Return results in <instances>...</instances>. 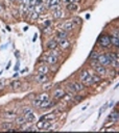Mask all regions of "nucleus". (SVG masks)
I'll return each mask as SVG.
<instances>
[{"label": "nucleus", "mask_w": 119, "mask_h": 133, "mask_svg": "<svg viewBox=\"0 0 119 133\" xmlns=\"http://www.w3.org/2000/svg\"><path fill=\"white\" fill-rule=\"evenodd\" d=\"M92 65L94 66V70L96 71V73L98 74V75L103 76V75H105V74H107V70H105V68H104L103 65H101L98 61H96V60H92Z\"/></svg>", "instance_id": "f257e3e1"}, {"label": "nucleus", "mask_w": 119, "mask_h": 133, "mask_svg": "<svg viewBox=\"0 0 119 133\" xmlns=\"http://www.w3.org/2000/svg\"><path fill=\"white\" fill-rule=\"evenodd\" d=\"M98 43H99V45L103 48H108V47H110L111 45V41H110V36H108V35H102L99 39H98Z\"/></svg>", "instance_id": "f03ea898"}, {"label": "nucleus", "mask_w": 119, "mask_h": 133, "mask_svg": "<svg viewBox=\"0 0 119 133\" xmlns=\"http://www.w3.org/2000/svg\"><path fill=\"white\" fill-rule=\"evenodd\" d=\"M99 80H100V78H99L98 76H96V75H90V74H89V76H88L85 80H83V82H84V84H85V85L90 86V85L94 84L95 82L99 81Z\"/></svg>", "instance_id": "7ed1b4c3"}, {"label": "nucleus", "mask_w": 119, "mask_h": 133, "mask_svg": "<svg viewBox=\"0 0 119 133\" xmlns=\"http://www.w3.org/2000/svg\"><path fill=\"white\" fill-rule=\"evenodd\" d=\"M97 61H98L101 65H109L111 64V59L110 57L108 56V54H102V55H99L98 58H97Z\"/></svg>", "instance_id": "20e7f679"}, {"label": "nucleus", "mask_w": 119, "mask_h": 133, "mask_svg": "<svg viewBox=\"0 0 119 133\" xmlns=\"http://www.w3.org/2000/svg\"><path fill=\"white\" fill-rule=\"evenodd\" d=\"M58 44H59V46L64 50H66L70 47V42L67 39H59Z\"/></svg>", "instance_id": "39448f33"}, {"label": "nucleus", "mask_w": 119, "mask_h": 133, "mask_svg": "<svg viewBox=\"0 0 119 133\" xmlns=\"http://www.w3.org/2000/svg\"><path fill=\"white\" fill-rule=\"evenodd\" d=\"M60 3H61V0H49L48 2V6L52 9H60Z\"/></svg>", "instance_id": "423d86ee"}, {"label": "nucleus", "mask_w": 119, "mask_h": 133, "mask_svg": "<svg viewBox=\"0 0 119 133\" xmlns=\"http://www.w3.org/2000/svg\"><path fill=\"white\" fill-rule=\"evenodd\" d=\"M24 118H25L26 122H28V123H32V122H35V120H36V115H35L34 112H32V110L24 113Z\"/></svg>", "instance_id": "0eeeda50"}, {"label": "nucleus", "mask_w": 119, "mask_h": 133, "mask_svg": "<svg viewBox=\"0 0 119 133\" xmlns=\"http://www.w3.org/2000/svg\"><path fill=\"white\" fill-rule=\"evenodd\" d=\"M44 60L47 61V62L50 63V64H55V63H57V61H58V57L55 56V55H52V54H49V55H47V56L44 57Z\"/></svg>", "instance_id": "6e6552de"}, {"label": "nucleus", "mask_w": 119, "mask_h": 133, "mask_svg": "<svg viewBox=\"0 0 119 133\" xmlns=\"http://www.w3.org/2000/svg\"><path fill=\"white\" fill-rule=\"evenodd\" d=\"M36 80L38 83H44L48 80V77L46 76V74H42V73H39L36 77Z\"/></svg>", "instance_id": "1a4fd4ad"}, {"label": "nucleus", "mask_w": 119, "mask_h": 133, "mask_svg": "<svg viewBox=\"0 0 119 133\" xmlns=\"http://www.w3.org/2000/svg\"><path fill=\"white\" fill-rule=\"evenodd\" d=\"M110 41H111V44L116 47H118L119 45V39H118V33H114V35L112 37H110Z\"/></svg>", "instance_id": "9d476101"}, {"label": "nucleus", "mask_w": 119, "mask_h": 133, "mask_svg": "<svg viewBox=\"0 0 119 133\" xmlns=\"http://www.w3.org/2000/svg\"><path fill=\"white\" fill-rule=\"evenodd\" d=\"M64 96H65V92L62 90V88H58V90H56L55 93H53V97L56 99H61Z\"/></svg>", "instance_id": "9b49d317"}, {"label": "nucleus", "mask_w": 119, "mask_h": 133, "mask_svg": "<svg viewBox=\"0 0 119 133\" xmlns=\"http://www.w3.org/2000/svg\"><path fill=\"white\" fill-rule=\"evenodd\" d=\"M57 47H58V42L55 41V40H51L47 43V48L49 50H55Z\"/></svg>", "instance_id": "f8f14e48"}, {"label": "nucleus", "mask_w": 119, "mask_h": 133, "mask_svg": "<svg viewBox=\"0 0 119 133\" xmlns=\"http://www.w3.org/2000/svg\"><path fill=\"white\" fill-rule=\"evenodd\" d=\"M66 8L68 10H70V12H76V10H78L80 7H78V5L76 3H68Z\"/></svg>", "instance_id": "ddd939ff"}, {"label": "nucleus", "mask_w": 119, "mask_h": 133, "mask_svg": "<svg viewBox=\"0 0 119 133\" xmlns=\"http://www.w3.org/2000/svg\"><path fill=\"white\" fill-rule=\"evenodd\" d=\"M44 6H43L42 4H36L35 6H34V12H36L38 15L39 14H43L44 13Z\"/></svg>", "instance_id": "4468645a"}, {"label": "nucleus", "mask_w": 119, "mask_h": 133, "mask_svg": "<svg viewBox=\"0 0 119 133\" xmlns=\"http://www.w3.org/2000/svg\"><path fill=\"white\" fill-rule=\"evenodd\" d=\"M73 88L75 90V92H80L84 88V84L83 83H80V82H71Z\"/></svg>", "instance_id": "2eb2a0df"}, {"label": "nucleus", "mask_w": 119, "mask_h": 133, "mask_svg": "<svg viewBox=\"0 0 119 133\" xmlns=\"http://www.w3.org/2000/svg\"><path fill=\"white\" fill-rule=\"evenodd\" d=\"M74 24L73 23H65V24H63V30H65V31H70V30H72L73 28H74Z\"/></svg>", "instance_id": "dca6fc26"}, {"label": "nucleus", "mask_w": 119, "mask_h": 133, "mask_svg": "<svg viewBox=\"0 0 119 133\" xmlns=\"http://www.w3.org/2000/svg\"><path fill=\"white\" fill-rule=\"evenodd\" d=\"M38 71H39V73H42V74H47V73L49 72V68H48L47 65L43 64V65H40V66H39Z\"/></svg>", "instance_id": "f3484780"}, {"label": "nucleus", "mask_w": 119, "mask_h": 133, "mask_svg": "<svg viewBox=\"0 0 119 133\" xmlns=\"http://www.w3.org/2000/svg\"><path fill=\"white\" fill-rule=\"evenodd\" d=\"M52 105H53V103H51V101L48 99V100H46V101H43V102L40 104L39 107H41V108H46V107H50V106H52Z\"/></svg>", "instance_id": "a211bd4d"}, {"label": "nucleus", "mask_w": 119, "mask_h": 133, "mask_svg": "<svg viewBox=\"0 0 119 133\" xmlns=\"http://www.w3.org/2000/svg\"><path fill=\"white\" fill-rule=\"evenodd\" d=\"M57 37H58V39H67L68 33H67V31H65V30L59 31V32H57Z\"/></svg>", "instance_id": "6ab92c4d"}, {"label": "nucleus", "mask_w": 119, "mask_h": 133, "mask_svg": "<svg viewBox=\"0 0 119 133\" xmlns=\"http://www.w3.org/2000/svg\"><path fill=\"white\" fill-rule=\"evenodd\" d=\"M26 123V120L24 117H18L16 119V124L17 125H24Z\"/></svg>", "instance_id": "aec40b11"}, {"label": "nucleus", "mask_w": 119, "mask_h": 133, "mask_svg": "<svg viewBox=\"0 0 119 133\" xmlns=\"http://www.w3.org/2000/svg\"><path fill=\"white\" fill-rule=\"evenodd\" d=\"M63 12L61 10V8L60 9H56L55 12H53V17H55L56 19H60V18H62L63 17Z\"/></svg>", "instance_id": "412c9836"}, {"label": "nucleus", "mask_w": 119, "mask_h": 133, "mask_svg": "<svg viewBox=\"0 0 119 133\" xmlns=\"http://www.w3.org/2000/svg\"><path fill=\"white\" fill-rule=\"evenodd\" d=\"M21 85H22V83H21V81H19V80H17V81H13V82H12V87H13V90H14V91L19 90Z\"/></svg>", "instance_id": "4be33fe9"}, {"label": "nucleus", "mask_w": 119, "mask_h": 133, "mask_svg": "<svg viewBox=\"0 0 119 133\" xmlns=\"http://www.w3.org/2000/svg\"><path fill=\"white\" fill-rule=\"evenodd\" d=\"M38 98H39V100H40L41 102H43V101H46V100L49 99V95H48L47 93H43V94H41Z\"/></svg>", "instance_id": "5701e85b"}, {"label": "nucleus", "mask_w": 119, "mask_h": 133, "mask_svg": "<svg viewBox=\"0 0 119 133\" xmlns=\"http://www.w3.org/2000/svg\"><path fill=\"white\" fill-rule=\"evenodd\" d=\"M98 56H99L98 52H96V51H92V52H91V54H90V59H91V60H97Z\"/></svg>", "instance_id": "b1692460"}, {"label": "nucleus", "mask_w": 119, "mask_h": 133, "mask_svg": "<svg viewBox=\"0 0 119 133\" xmlns=\"http://www.w3.org/2000/svg\"><path fill=\"white\" fill-rule=\"evenodd\" d=\"M118 115H119V113L116 111V112H113L111 115H110V118H109V120H111V121H113V122H116V121H118Z\"/></svg>", "instance_id": "393cba45"}, {"label": "nucleus", "mask_w": 119, "mask_h": 133, "mask_svg": "<svg viewBox=\"0 0 119 133\" xmlns=\"http://www.w3.org/2000/svg\"><path fill=\"white\" fill-rule=\"evenodd\" d=\"M12 126H13L12 123H3V124L1 125V129L6 131V130H8L9 128H12Z\"/></svg>", "instance_id": "a878e982"}, {"label": "nucleus", "mask_w": 119, "mask_h": 133, "mask_svg": "<svg viewBox=\"0 0 119 133\" xmlns=\"http://www.w3.org/2000/svg\"><path fill=\"white\" fill-rule=\"evenodd\" d=\"M6 82H7V80L4 79V78L0 79V92H1V91L3 90V88L6 86Z\"/></svg>", "instance_id": "bb28decb"}, {"label": "nucleus", "mask_w": 119, "mask_h": 133, "mask_svg": "<svg viewBox=\"0 0 119 133\" xmlns=\"http://www.w3.org/2000/svg\"><path fill=\"white\" fill-rule=\"evenodd\" d=\"M88 76H89V72H88V71H83V72L81 73V75H80V78H81L82 80H85Z\"/></svg>", "instance_id": "cd10ccee"}, {"label": "nucleus", "mask_w": 119, "mask_h": 133, "mask_svg": "<svg viewBox=\"0 0 119 133\" xmlns=\"http://www.w3.org/2000/svg\"><path fill=\"white\" fill-rule=\"evenodd\" d=\"M108 56L110 57L111 61H112V60H118V54H115V53H108Z\"/></svg>", "instance_id": "c85d7f7f"}, {"label": "nucleus", "mask_w": 119, "mask_h": 133, "mask_svg": "<svg viewBox=\"0 0 119 133\" xmlns=\"http://www.w3.org/2000/svg\"><path fill=\"white\" fill-rule=\"evenodd\" d=\"M51 126H52V125H51L50 122L44 120V124H43V128H42V129H45V130H46V129H50Z\"/></svg>", "instance_id": "c756f323"}, {"label": "nucleus", "mask_w": 119, "mask_h": 133, "mask_svg": "<svg viewBox=\"0 0 119 133\" xmlns=\"http://www.w3.org/2000/svg\"><path fill=\"white\" fill-rule=\"evenodd\" d=\"M108 106H109V103H108V102H107V103H104V104H103V106H101V108H100V110H99V112H98V117H100V115L102 114V112H103L104 110L107 109V107H108Z\"/></svg>", "instance_id": "7c9ffc66"}, {"label": "nucleus", "mask_w": 119, "mask_h": 133, "mask_svg": "<svg viewBox=\"0 0 119 133\" xmlns=\"http://www.w3.org/2000/svg\"><path fill=\"white\" fill-rule=\"evenodd\" d=\"M81 22H82L81 19H78L77 17H75V18L72 19V23H73L74 25H80V24H81Z\"/></svg>", "instance_id": "2f4dec72"}, {"label": "nucleus", "mask_w": 119, "mask_h": 133, "mask_svg": "<svg viewBox=\"0 0 119 133\" xmlns=\"http://www.w3.org/2000/svg\"><path fill=\"white\" fill-rule=\"evenodd\" d=\"M41 103H42V102L39 100V98H36V99L34 100V101H32V105H34V106H37V107H39Z\"/></svg>", "instance_id": "473e14b6"}, {"label": "nucleus", "mask_w": 119, "mask_h": 133, "mask_svg": "<svg viewBox=\"0 0 119 133\" xmlns=\"http://www.w3.org/2000/svg\"><path fill=\"white\" fill-rule=\"evenodd\" d=\"M15 117H16V114H15L14 112H7V113H5V114L3 115V118H9V119L15 118Z\"/></svg>", "instance_id": "72a5a7b5"}, {"label": "nucleus", "mask_w": 119, "mask_h": 133, "mask_svg": "<svg viewBox=\"0 0 119 133\" xmlns=\"http://www.w3.org/2000/svg\"><path fill=\"white\" fill-rule=\"evenodd\" d=\"M64 2H66V3H76L78 2L80 0H63Z\"/></svg>", "instance_id": "f704fd0d"}, {"label": "nucleus", "mask_w": 119, "mask_h": 133, "mask_svg": "<svg viewBox=\"0 0 119 133\" xmlns=\"http://www.w3.org/2000/svg\"><path fill=\"white\" fill-rule=\"evenodd\" d=\"M30 17H31L32 20H36V19H38V14H37L36 12H34V13L30 14Z\"/></svg>", "instance_id": "c9c22d12"}, {"label": "nucleus", "mask_w": 119, "mask_h": 133, "mask_svg": "<svg viewBox=\"0 0 119 133\" xmlns=\"http://www.w3.org/2000/svg\"><path fill=\"white\" fill-rule=\"evenodd\" d=\"M50 26H45V28L43 29V32H45V33H49L50 32Z\"/></svg>", "instance_id": "e433bc0d"}, {"label": "nucleus", "mask_w": 119, "mask_h": 133, "mask_svg": "<svg viewBox=\"0 0 119 133\" xmlns=\"http://www.w3.org/2000/svg\"><path fill=\"white\" fill-rule=\"evenodd\" d=\"M111 63L113 64L114 68H118V60H112Z\"/></svg>", "instance_id": "4c0bfd02"}, {"label": "nucleus", "mask_w": 119, "mask_h": 133, "mask_svg": "<svg viewBox=\"0 0 119 133\" xmlns=\"http://www.w3.org/2000/svg\"><path fill=\"white\" fill-rule=\"evenodd\" d=\"M83 98L81 97V96H76V97H74V100H76V101L78 102V101H81V100H82Z\"/></svg>", "instance_id": "58836bf2"}, {"label": "nucleus", "mask_w": 119, "mask_h": 133, "mask_svg": "<svg viewBox=\"0 0 119 133\" xmlns=\"http://www.w3.org/2000/svg\"><path fill=\"white\" fill-rule=\"evenodd\" d=\"M50 24H51V22H50V21H46V22H44V25H45V26H50Z\"/></svg>", "instance_id": "ea45409f"}, {"label": "nucleus", "mask_w": 119, "mask_h": 133, "mask_svg": "<svg viewBox=\"0 0 119 133\" xmlns=\"http://www.w3.org/2000/svg\"><path fill=\"white\" fill-rule=\"evenodd\" d=\"M10 64H12V61H8V63H7V65L5 66V69H6V70H8V69L10 68Z\"/></svg>", "instance_id": "a19ab883"}, {"label": "nucleus", "mask_w": 119, "mask_h": 133, "mask_svg": "<svg viewBox=\"0 0 119 133\" xmlns=\"http://www.w3.org/2000/svg\"><path fill=\"white\" fill-rule=\"evenodd\" d=\"M18 70H19V61L17 62V64H16V66H15V72H16V71H18Z\"/></svg>", "instance_id": "79ce46f5"}, {"label": "nucleus", "mask_w": 119, "mask_h": 133, "mask_svg": "<svg viewBox=\"0 0 119 133\" xmlns=\"http://www.w3.org/2000/svg\"><path fill=\"white\" fill-rule=\"evenodd\" d=\"M2 12H3V6H2L1 3H0V14H2Z\"/></svg>", "instance_id": "37998d69"}, {"label": "nucleus", "mask_w": 119, "mask_h": 133, "mask_svg": "<svg viewBox=\"0 0 119 133\" xmlns=\"http://www.w3.org/2000/svg\"><path fill=\"white\" fill-rule=\"evenodd\" d=\"M22 1V3H24V4H27L28 3V0H21Z\"/></svg>", "instance_id": "c03bdc74"}, {"label": "nucleus", "mask_w": 119, "mask_h": 133, "mask_svg": "<svg viewBox=\"0 0 119 133\" xmlns=\"http://www.w3.org/2000/svg\"><path fill=\"white\" fill-rule=\"evenodd\" d=\"M36 40H37V35H36V36H35V37H34V40H32V41H34V42H35V41H36Z\"/></svg>", "instance_id": "a18cd8bd"}, {"label": "nucleus", "mask_w": 119, "mask_h": 133, "mask_svg": "<svg viewBox=\"0 0 119 133\" xmlns=\"http://www.w3.org/2000/svg\"><path fill=\"white\" fill-rule=\"evenodd\" d=\"M9 1H15V0H9Z\"/></svg>", "instance_id": "49530a36"}]
</instances>
